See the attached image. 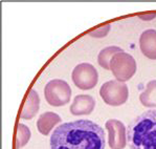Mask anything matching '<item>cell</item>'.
Returning <instances> with one entry per match:
<instances>
[{"mask_svg": "<svg viewBox=\"0 0 156 149\" xmlns=\"http://www.w3.org/2000/svg\"><path fill=\"white\" fill-rule=\"evenodd\" d=\"M138 18L141 19V20H145V21L152 20V19L156 18V12H151V13H147V14H141V15L138 16Z\"/></svg>", "mask_w": 156, "mask_h": 149, "instance_id": "obj_16", "label": "cell"}, {"mask_svg": "<svg viewBox=\"0 0 156 149\" xmlns=\"http://www.w3.org/2000/svg\"><path fill=\"white\" fill-rule=\"evenodd\" d=\"M71 79L74 85L82 90H89L95 87L99 81V74L90 63H80L73 68Z\"/></svg>", "mask_w": 156, "mask_h": 149, "instance_id": "obj_6", "label": "cell"}, {"mask_svg": "<svg viewBox=\"0 0 156 149\" xmlns=\"http://www.w3.org/2000/svg\"><path fill=\"white\" fill-rule=\"evenodd\" d=\"M140 101L145 107H156V80L148 82L146 89L140 95Z\"/></svg>", "mask_w": 156, "mask_h": 149, "instance_id": "obj_12", "label": "cell"}, {"mask_svg": "<svg viewBox=\"0 0 156 149\" xmlns=\"http://www.w3.org/2000/svg\"><path fill=\"white\" fill-rule=\"evenodd\" d=\"M110 27H111V25L110 24H105V25L101 26V27H99V28L93 30L92 32L88 33V35L91 36V37H93V38H104V37H106L108 34H109Z\"/></svg>", "mask_w": 156, "mask_h": 149, "instance_id": "obj_15", "label": "cell"}, {"mask_svg": "<svg viewBox=\"0 0 156 149\" xmlns=\"http://www.w3.org/2000/svg\"><path fill=\"white\" fill-rule=\"evenodd\" d=\"M30 129L26 125L22 123H18L17 126V136H16V149H21L28 143L30 139Z\"/></svg>", "mask_w": 156, "mask_h": 149, "instance_id": "obj_14", "label": "cell"}, {"mask_svg": "<svg viewBox=\"0 0 156 149\" xmlns=\"http://www.w3.org/2000/svg\"><path fill=\"white\" fill-rule=\"evenodd\" d=\"M40 107V98L35 89L30 90L25 103L20 112V118L23 120H30L37 114Z\"/></svg>", "mask_w": 156, "mask_h": 149, "instance_id": "obj_10", "label": "cell"}, {"mask_svg": "<svg viewBox=\"0 0 156 149\" xmlns=\"http://www.w3.org/2000/svg\"><path fill=\"white\" fill-rule=\"evenodd\" d=\"M50 149H105V131L90 120L61 124L49 140Z\"/></svg>", "mask_w": 156, "mask_h": 149, "instance_id": "obj_1", "label": "cell"}, {"mask_svg": "<svg viewBox=\"0 0 156 149\" xmlns=\"http://www.w3.org/2000/svg\"><path fill=\"white\" fill-rule=\"evenodd\" d=\"M108 131V144L111 149H124L127 144V129L123 122L110 119L105 123Z\"/></svg>", "mask_w": 156, "mask_h": 149, "instance_id": "obj_7", "label": "cell"}, {"mask_svg": "<svg viewBox=\"0 0 156 149\" xmlns=\"http://www.w3.org/2000/svg\"><path fill=\"white\" fill-rule=\"evenodd\" d=\"M140 49L144 56L150 60H156V30L150 28L141 33Z\"/></svg>", "mask_w": 156, "mask_h": 149, "instance_id": "obj_9", "label": "cell"}, {"mask_svg": "<svg viewBox=\"0 0 156 149\" xmlns=\"http://www.w3.org/2000/svg\"><path fill=\"white\" fill-rule=\"evenodd\" d=\"M62 119L59 114L52 111H46L39 117L37 121V128L38 131L43 136H48L51 129L57 124L61 123Z\"/></svg>", "mask_w": 156, "mask_h": 149, "instance_id": "obj_11", "label": "cell"}, {"mask_svg": "<svg viewBox=\"0 0 156 149\" xmlns=\"http://www.w3.org/2000/svg\"><path fill=\"white\" fill-rule=\"evenodd\" d=\"M100 96L107 105L121 106L129 98V88L126 82L110 80L105 82L100 89Z\"/></svg>", "mask_w": 156, "mask_h": 149, "instance_id": "obj_4", "label": "cell"}, {"mask_svg": "<svg viewBox=\"0 0 156 149\" xmlns=\"http://www.w3.org/2000/svg\"><path fill=\"white\" fill-rule=\"evenodd\" d=\"M137 65L136 61L130 54L121 52L115 54L110 61V71L115 80L119 82H126L135 74Z\"/></svg>", "mask_w": 156, "mask_h": 149, "instance_id": "obj_3", "label": "cell"}, {"mask_svg": "<svg viewBox=\"0 0 156 149\" xmlns=\"http://www.w3.org/2000/svg\"><path fill=\"white\" fill-rule=\"evenodd\" d=\"M121 52H123V49L119 46H114V45L105 47L101 50L99 56H98V63L104 69H110V61H111L112 57Z\"/></svg>", "mask_w": 156, "mask_h": 149, "instance_id": "obj_13", "label": "cell"}, {"mask_svg": "<svg viewBox=\"0 0 156 149\" xmlns=\"http://www.w3.org/2000/svg\"><path fill=\"white\" fill-rule=\"evenodd\" d=\"M95 100L89 95H79L70 105V112L73 116H87L93 111Z\"/></svg>", "mask_w": 156, "mask_h": 149, "instance_id": "obj_8", "label": "cell"}, {"mask_svg": "<svg viewBox=\"0 0 156 149\" xmlns=\"http://www.w3.org/2000/svg\"><path fill=\"white\" fill-rule=\"evenodd\" d=\"M44 97L46 102L51 106H64L70 101L71 88L66 81L54 79L45 85Z\"/></svg>", "mask_w": 156, "mask_h": 149, "instance_id": "obj_5", "label": "cell"}, {"mask_svg": "<svg viewBox=\"0 0 156 149\" xmlns=\"http://www.w3.org/2000/svg\"><path fill=\"white\" fill-rule=\"evenodd\" d=\"M130 149H156V109H149L133 120L127 129Z\"/></svg>", "mask_w": 156, "mask_h": 149, "instance_id": "obj_2", "label": "cell"}]
</instances>
